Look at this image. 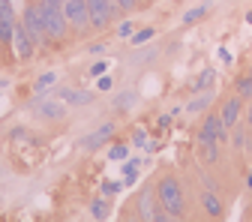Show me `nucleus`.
<instances>
[{"label":"nucleus","mask_w":252,"mask_h":222,"mask_svg":"<svg viewBox=\"0 0 252 222\" xmlns=\"http://www.w3.org/2000/svg\"><path fill=\"white\" fill-rule=\"evenodd\" d=\"M219 57H222V60H228V63H231V51H228V48H219Z\"/></svg>","instance_id":"nucleus-36"},{"label":"nucleus","mask_w":252,"mask_h":222,"mask_svg":"<svg viewBox=\"0 0 252 222\" xmlns=\"http://www.w3.org/2000/svg\"><path fill=\"white\" fill-rule=\"evenodd\" d=\"M135 30H138V27H135V21H132V18H126V21H120V24H117V36H120V39H129Z\"/></svg>","instance_id":"nucleus-26"},{"label":"nucleus","mask_w":252,"mask_h":222,"mask_svg":"<svg viewBox=\"0 0 252 222\" xmlns=\"http://www.w3.org/2000/svg\"><path fill=\"white\" fill-rule=\"evenodd\" d=\"M159 207H162V201H159V195H156V189L153 186H141V192L135 198V207H132L141 216V222H153V216H156Z\"/></svg>","instance_id":"nucleus-6"},{"label":"nucleus","mask_w":252,"mask_h":222,"mask_svg":"<svg viewBox=\"0 0 252 222\" xmlns=\"http://www.w3.org/2000/svg\"><path fill=\"white\" fill-rule=\"evenodd\" d=\"M57 81V75L54 72H42L39 78H36V84H33V102H39V99H45V93H48V87Z\"/></svg>","instance_id":"nucleus-16"},{"label":"nucleus","mask_w":252,"mask_h":222,"mask_svg":"<svg viewBox=\"0 0 252 222\" xmlns=\"http://www.w3.org/2000/svg\"><path fill=\"white\" fill-rule=\"evenodd\" d=\"M111 87H114V78H111V75H108V72H105V75H99V78H96V90H105V93H108V90H111Z\"/></svg>","instance_id":"nucleus-29"},{"label":"nucleus","mask_w":252,"mask_h":222,"mask_svg":"<svg viewBox=\"0 0 252 222\" xmlns=\"http://www.w3.org/2000/svg\"><path fill=\"white\" fill-rule=\"evenodd\" d=\"M246 186H249V189H252V171H249V177H246Z\"/></svg>","instance_id":"nucleus-39"},{"label":"nucleus","mask_w":252,"mask_h":222,"mask_svg":"<svg viewBox=\"0 0 252 222\" xmlns=\"http://www.w3.org/2000/svg\"><path fill=\"white\" fill-rule=\"evenodd\" d=\"M156 195H159L162 207H165L171 216L183 219V213H186V198H183V189H180V180H177V177L165 174V177L159 180V186H156Z\"/></svg>","instance_id":"nucleus-2"},{"label":"nucleus","mask_w":252,"mask_h":222,"mask_svg":"<svg viewBox=\"0 0 252 222\" xmlns=\"http://www.w3.org/2000/svg\"><path fill=\"white\" fill-rule=\"evenodd\" d=\"M132 102H135V93H123V96L114 102V108H117V111H126V108H129Z\"/></svg>","instance_id":"nucleus-28"},{"label":"nucleus","mask_w":252,"mask_h":222,"mask_svg":"<svg viewBox=\"0 0 252 222\" xmlns=\"http://www.w3.org/2000/svg\"><path fill=\"white\" fill-rule=\"evenodd\" d=\"M201 210L210 216V219H219L222 216V198H219V192H213V189H201Z\"/></svg>","instance_id":"nucleus-12"},{"label":"nucleus","mask_w":252,"mask_h":222,"mask_svg":"<svg viewBox=\"0 0 252 222\" xmlns=\"http://www.w3.org/2000/svg\"><path fill=\"white\" fill-rule=\"evenodd\" d=\"M246 24H249V27H252V9H249V12H246Z\"/></svg>","instance_id":"nucleus-38"},{"label":"nucleus","mask_w":252,"mask_h":222,"mask_svg":"<svg viewBox=\"0 0 252 222\" xmlns=\"http://www.w3.org/2000/svg\"><path fill=\"white\" fill-rule=\"evenodd\" d=\"M108 210H111V204H108V198L102 195V198H96L90 204V213H93V219L96 222H102V219H108Z\"/></svg>","instance_id":"nucleus-19"},{"label":"nucleus","mask_w":252,"mask_h":222,"mask_svg":"<svg viewBox=\"0 0 252 222\" xmlns=\"http://www.w3.org/2000/svg\"><path fill=\"white\" fill-rule=\"evenodd\" d=\"M138 165H141L138 156H132V159L123 162V186H132V183L138 180Z\"/></svg>","instance_id":"nucleus-17"},{"label":"nucleus","mask_w":252,"mask_h":222,"mask_svg":"<svg viewBox=\"0 0 252 222\" xmlns=\"http://www.w3.org/2000/svg\"><path fill=\"white\" fill-rule=\"evenodd\" d=\"M198 159L204 165H216L219 162V144L216 141H198Z\"/></svg>","instance_id":"nucleus-13"},{"label":"nucleus","mask_w":252,"mask_h":222,"mask_svg":"<svg viewBox=\"0 0 252 222\" xmlns=\"http://www.w3.org/2000/svg\"><path fill=\"white\" fill-rule=\"evenodd\" d=\"M153 36H156V30H153V27H138L129 39H132V45H135V48H141V45H147Z\"/></svg>","instance_id":"nucleus-21"},{"label":"nucleus","mask_w":252,"mask_h":222,"mask_svg":"<svg viewBox=\"0 0 252 222\" xmlns=\"http://www.w3.org/2000/svg\"><path fill=\"white\" fill-rule=\"evenodd\" d=\"M114 3H117V6H120L123 12H132V9L138 6V0H114Z\"/></svg>","instance_id":"nucleus-31"},{"label":"nucleus","mask_w":252,"mask_h":222,"mask_svg":"<svg viewBox=\"0 0 252 222\" xmlns=\"http://www.w3.org/2000/svg\"><path fill=\"white\" fill-rule=\"evenodd\" d=\"M105 51V42H93L90 48H87V54H102Z\"/></svg>","instance_id":"nucleus-33"},{"label":"nucleus","mask_w":252,"mask_h":222,"mask_svg":"<svg viewBox=\"0 0 252 222\" xmlns=\"http://www.w3.org/2000/svg\"><path fill=\"white\" fill-rule=\"evenodd\" d=\"M36 3L42 9L51 45H60L63 39H66V33H69V21H66V12H63V0H36Z\"/></svg>","instance_id":"nucleus-1"},{"label":"nucleus","mask_w":252,"mask_h":222,"mask_svg":"<svg viewBox=\"0 0 252 222\" xmlns=\"http://www.w3.org/2000/svg\"><path fill=\"white\" fill-rule=\"evenodd\" d=\"M0 18L3 21H18V12L12 6V0H0Z\"/></svg>","instance_id":"nucleus-25"},{"label":"nucleus","mask_w":252,"mask_h":222,"mask_svg":"<svg viewBox=\"0 0 252 222\" xmlns=\"http://www.w3.org/2000/svg\"><path fill=\"white\" fill-rule=\"evenodd\" d=\"M123 222H141V216H138V213H135V210L129 207V213H126V216H123Z\"/></svg>","instance_id":"nucleus-34"},{"label":"nucleus","mask_w":252,"mask_h":222,"mask_svg":"<svg viewBox=\"0 0 252 222\" xmlns=\"http://www.w3.org/2000/svg\"><path fill=\"white\" fill-rule=\"evenodd\" d=\"M111 135H114V123H102L96 132H90V135H87V138L81 141V150H87V153L99 150V147H102V144H105V141H108Z\"/></svg>","instance_id":"nucleus-9"},{"label":"nucleus","mask_w":252,"mask_h":222,"mask_svg":"<svg viewBox=\"0 0 252 222\" xmlns=\"http://www.w3.org/2000/svg\"><path fill=\"white\" fill-rule=\"evenodd\" d=\"M57 99L66 105H90L93 93L90 90H72V87H57Z\"/></svg>","instance_id":"nucleus-10"},{"label":"nucleus","mask_w":252,"mask_h":222,"mask_svg":"<svg viewBox=\"0 0 252 222\" xmlns=\"http://www.w3.org/2000/svg\"><path fill=\"white\" fill-rule=\"evenodd\" d=\"M108 66H111L108 60H93V63H90V78H99V75H105V72H108Z\"/></svg>","instance_id":"nucleus-27"},{"label":"nucleus","mask_w":252,"mask_h":222,"mask_svg":"<svg viewBox=\"0 0 252 222\" xmlns=\"http://www.w3.org/2000/svg\"><path fill=\"white\" fill-rule=\"evenodd\" d=\"M243 102L246 99H240L237 96V93H231V96L222 102V108H219V117H222V126H228V129H231V126H237L240 123V117H243Z\"/></svg>","instance_id":"nucleus-8"},{"label":"nucleus","mask_w":252,"mask_h":222,"mask_svg":"<svg viewBox=\"0 0 252 222\" xmlns=\"http://www.w3.org/2000/svg\"><path fill=\"white\" fill-rule=\"evenodd\" d=\"M228 144H231L234 150H249V126H231Z\"/></svg>","instance_id":"nucleus-14"},{"label":"nucleus","mask_w":252,"mask_h":222,"mask_svg":"<svg viewBox=\"0 0 252 222\" xmlns=\"http://www.w3.org/2000/svg\"><path fill=\"white\" fill-rule=\"evenodd\" d=\"M108 159L111 162H126V159H129V147H126V144H111L108 147Z\"/></svg>","instance_id":"nucleus-22"},{"label":"nucleus","mask_w":252,"mask_h":222,"mask_svg":"<svg viewBox=\"0 0 252 222\" xmlns=\"http://www.w3.org/2000/svg\"><path fill=\"white\" fill-rule=\"evenodd\" d=\"M120 189H123V183H120V180H102V186H99V192H102L105 198H114V195L120 192Z\"/></svg>","instance_id":"nucleus-24"},{"label":"nucleus","mask_w":252,"mask_h":222,"mask_svg":"<svg viewBox=\"0 0 252 222\" xmlns=\"http://www.w3.org/2000/svg\"><path fill=\"white\" fill-rule=\"evenodd\" d=\"M12 48H15L18 60H30V57L36 54V42L30 39V33L24 30V24H21V21H15V33H12Z\"/></svg>","instance_id":"nucleus-7"},{"label":"nucleus","mask_w":252,"mask_h":222,"mask_svg":"<svg viewBox=\"0 0 252 222\" xmlns=\"http://www.w3.org/2000/svg\"><path fill=\"white\" fill-rule=\"evenodd\" d=\"M216 81V72H213V66H207L204 72H198L195 75V81L192 84H189V90H192V93H204V90H210V84Z\"/></svg>","instance_id":"nucleus-15"},{"label":"nucleus","mask_w":252,"mask_h":222,"mask_svg":"<svg viewBox=\"0 0 252 222\" xmlns=\"http://www.w3.org/2000/svg\"><path fill=\"white\" fill-rule=\"evenodd\" d=\"M33 105H36V111L45 120H63V117H66V102H60V99H39Z\"/></svg>","instance_id":"nucleus-11"},{"label":"nucleus","mask_w":252,"mask_h":222,"mask_svg":"<svg viewBox=\"0 0 252 222\" xmlns=\"http://www.w3.org/2000/svg\"><path fill=\"white\" fill-rule=\"evenodd\" d=\"M234 93H237L240 99H252V75H249V72L234 81Z\"/></svg>","instance_id":"nucleus-18"},{"label":"nucleus","mask_w":252,"mask_h":222,"mask_svg":"<svg viewBox=\"0 0 252 222\" xmlns=\"http://www.w3.org/2000/svg\"><path fill=\"white\" fill-rule=\"evenodd\" d=\"M12 135H15V138H24V135H27V129H21V126H15V129H12Z\"/></svg>","instance_id":"nucleus-37"},{"label":"nucleus","mask_w":252,"mask_h":222,"mask_svg":"<svg viewBox=\"0 0 252 222\" xmlns=\"http://www.w3.org/2000/svg\"><path fill=\"white\" fill-rule=\"evenodd\" d=\"M63 12H66V21L75 33H84L90 30V9L87 0H63Z\"/></svg>","instance_id":"nucleus-5"},{"label":"nucleus","mask_w":252,"mask_h":222,"mask_svg":"<svg viewBox=\"0 0 252 222\" xmlns=\"http://www.w3.org/2000/svg\"><path fill=\"white\" fill-rule=\"evenodd\" d=\"M132 141H135V147H153V144L147 141V132H144V129H135V138H132Z\"/></svg>","instance_id":"nucleus-30"},{"label":"nucleus","mask_w":252,"mask_h":222,"mask_svg":"<svg viewBox=\"0 0 252 222\" xmlns=\"http://www.w3.org/2000/svg\"><path fill=\"white\" fill-rule=\"evenodd\" d=\"M21 24H24V30L30 33V39L36 42V48H42V45H51V39H48V30H45V18H42V9H39V3L36 0H30V3L24 6V12H21V18H18Z\"/></svg>","instance_id":"nucleus-3"},{"label":"nucleus","mask_w":252,"mask_h":222,"mask_svg":"<svg viewBox=\"0 0 252 222\" xmlns=\"http://www.w3.org/2000/svg\"><path fill=\"white\" fill-rule=\"evenodd\" d=\"M87 9H90V27L93 30H105L108 24H114L120 18V6L114 0H87Z\"/></svg>","instance_id":"nucleus-4"},{"label":"nucleus","mask_w":252,"mask_h":222,"mask_svg":"<svg viewBox=\"0 0 252 222\" xmlns=\"http://www.w3.org/2000/svg\"><path fill=\"white\" fill-rule=\"evenodd\" d=\"M249 150H252V138H249Z\"/></svg>","instance_id":"nucleus-40"},{"label":"nucleus","mask_w":252,"mask_h":222,"mask_svg":"<svg viewBox=\"0 0 252 222\" xmlns=\"http://www.w3.org/2000/svg\"><path fill=\"white\" fill-rule=\"evenodd\" d=\"M207 105H210V93H201V96H195L192 102L186 105V111L189 114H198V111H207Z\"/></svg>","instance_id":"nucleus-23"},{"label":"nucleus","mask_w":252,"mask_h":222,"mask_svg":"<svg viewBox=\"0 0 252 222\" xmlns=\"http://www.w3.org/2000/svg\"><path fill=\"white\" fill-rule=\"evenodd\" d=\"M243 120H246V126H249V129H252V99H249V108L243 111Z\"/></svg>","instance_id":"nucleus-35"},{"label":"nucleus","mask_w":252,"mask_h":222,"mask_svg":"<svg viewBox=\"0 0 252 222\" xmlns=\"http://www.w3.org/2000/svg\"><path fill=\"white\" fill-rule=\"evenodd\" d=\"M207 12H210V6H207V3H201V6H192V9H189V12H186L180 21H183L186 27H189V24H198V21L207 15Z\"/></svg>","instance_id":"nucleus-20"},{"label":"nucleus","mask_w":252,"mask_h":222,"mask_svg":"<svg viewBox=\"0 0 252 222\" xmlns=\"http://www.w3.org/2000/svg\"><path fill=\"white\" fill-rule=\"evenodd\" d=\"M201 183H204V189H213V192H219V183H216L213 177H201Z\"/></svg>","instance_id":"nucleus-32"}]
</instances>
